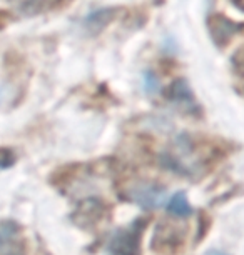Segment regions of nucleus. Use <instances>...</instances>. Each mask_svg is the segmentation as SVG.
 Returning a JSON list of instances; mask_svg holds the SVG:
<instances>
[{
	"label": "nucleus",
	"instance_id": "obj_1",
	"mask_svg": "<svg viewBox=\"0 0 244 255\" xmlns=\"http://www.w3.org/2000/svg\"><path fill=\"white\" fill-rule=\"evenodd\" d=\"M0 255H25V239L13 220L0 222Z\"/></svg>",
	"mask_w": 244,
	"mask_h": 255
},
{
	"label": "nucleus",
	"instance_id": "obj_2",
	"mask_svg": "<svg viewBox=\"0 0 244 255\" xmlns=\"http://www.w3.org/2000/svg\"><path fill=\"white\" fill-rule=\"evenodd\" d=\"M111 255H139V230L137 225L121 229L112 235L107 245Z\"/></svg>",
	"mask_w": 244,
	"mask_h": 255
},
{
	"label": "nucleus",
	"instance_id": "obj_3",
	"mask_svg": "<svg viewBox=\"0 0 244 255\" xmlns=\"http://www.w3.org/2000/svg\"><path fill=\"white\" fill-rule=\"evenodd\" d=\"M129 197L137 205H141L142 209H156V207L162 205V202L166 200V190L161 189V187L146 184L137 185L129 190Z\"/></svg>",
	"mask_w": 244,
	"mask_h": 255
},
{
	"label": "nucleus",
	"instance_id": "obj_4",
	"mask_svg": "<svg viewBox=\"0 0 244 255\" xmlns=\"http://www.w3.org/2000/svg\"><path fill=\"white\" fill-rule=\"evenodd\" d=\"M102 214H104L102 204H100L97 199H87L75 209V214L72 219L80 227L90 229V227H94L97 220H100Z\"/></svg>",
	"mask_w": 244,
	"mask_h": 255
},
{
	"label": "nucleus",
	"instance_id": "obj_5",
	"mask_svg": "<svg viewBox=\"0 0 244 255\" xmlns=\"http://www.w3.org/2000/svg\"><path fill=\"white\" fill-rule=\"evenodd\" d=\"M208 25H209V32H211L213 38L219 45H224L226 42L231 40V37L238 30V25L233 20H229V18L224 15H218V13L209 17Z\"/></svg>",
	"mask_w": 244,
	"mask_h": 255
},
{
	"label": "nucleus",
	"instance_id": "obj_6",
	"mask_svg": "<svg viewBox=\"0 0 244 255\" xmlns=\"http://www.w3.org/2000/svg\"><path fill=\"white\" fill-rule=\"evenodd\" d=\"M183 240V234L178 232V229H172L169 225H159L156 230L152 245L157 249V252H166V250L176 249Z\"/></svg>",
	"mask_w": 244,
	"mask_h": 255
},
{
	"label": "nucleus",
	"instance_id": "obj_7",
	"mask_svg": "<svg viewBox=\"0 0 244 255\" xmlns=\"http://www.w3.org/2000/svg\"><path fill=\"white\" fill-rule=\"evenodd\" d=\"M169 99L174 102L178 107L193 110L196 107L193 92H191L189 85L186 80H176L169 89Z\"/></svg>",
	"mask_w": 244,
	"mask_h": 255
},
{
	"label": "nucleus",
	"instance_id": "obj_8",
	"mask_svg": "<svg viewBox=\"0 0 244 255\" xmlns=\"http://www.w3.org/2000/svg\"><path fill=\"white\" fill-rule=\"evenodd\" d=\"M167 212L171 215H176V217H189V215H193V209H191L184 192H178V194L171 197V200L167 202Z\"/></svg>",
	"mask_w": 244,
	"mask_h": 255
},
{
	"label": "nucleus",
	"instance_id": "obj_9",
	"mask_svg": "<svg viewBox=\"0 0 244 255\" xmlns=\"http://www.w3.org/2000/svg\"><path fill=\"white\" fill-rule=\"evenodd\" d=\"M59 2L60 0H25L20 5V10L23 15H37V13L55 7Z\"/></svg>",
	"mask_w": 244,
	"mask_h": 255
},
{
	"label": "nucleus",
	"instance_id": "obj_10",
	"mask_svg": "<svg viewBox=\"0 0 244 255\" xmlns=\"http://www.w3.org/2000/svg\"><path fill=\"white\" fill-rule=\"evenodd\" d=\"M112 18H114L112 8H102V10H99V12L90 13L87 17V20H85V23H87V27L92 28L94 32H99L100 28L106 27Z\"/></svg>",
	"mask_w": 244,
	"mask_h": 255
},
{
	"label": "nucleus",
	"instance_id": "obj_11",
	"mask_svg": "<svg viewBox=\"0 0 244 255\" xmlns=\"http://www.w3.org/2000/svg\"><path fill=\"white\" fill-rule=\"evenodd\" d=\"M10 97H12V89H10V85L5 84L3 80H0V105L8 102V100H10Z\"/></svg>",
	"mask_w": 244,
	"mask_h": 255
},
{
	"label": "nucleus",
	"instance_id": "obj_12",
	"mask_svg": "<svg viewBox=\"0 0 244 255\" xmlns=\"http://www.w3.org/2000/svg\"><path fill=\"white\" fill-rule=\"evenodd\" d=\"M146 82H147V85H146V90L149 94H156L157 92V89H159V82H157V79L154 75H146Z\"/></svg>",
	"mask_w": 244,
	"mask_h": 255
},
{
	"label": "nucleus",
	"instance_id": "obj_13",
	"mask_svg": "<svg viewBox=\"0 0 244 255\" xmlns=\"http://www.w3.org/2000/svg\"><path fill=\"white\" fill-rule=\"evenodd\" d=\"M234 5H236L238 8H241V10L244 12V0H233Z\"/></svg>",
	"mask_w": 244,
	"mask_h": 255
}]
</instances>
